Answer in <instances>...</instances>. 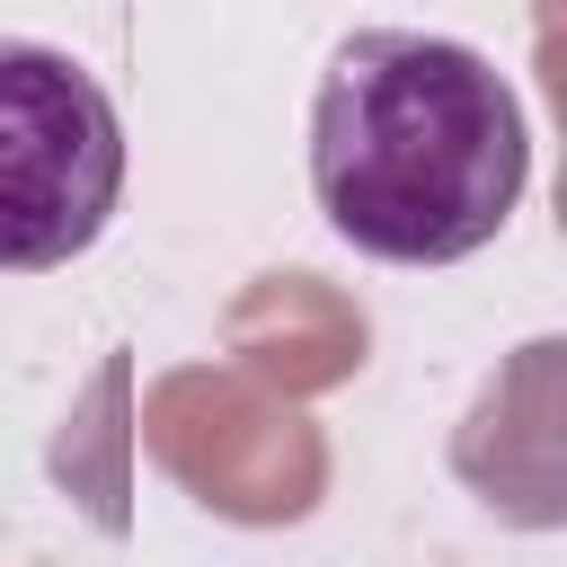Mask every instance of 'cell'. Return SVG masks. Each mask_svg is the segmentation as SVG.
<instances>
[{"label":"cell","mask_w":567,"mask_h":567,"mask_svg":"<svg viewBox=\"0 0 567 567\" xmlns=\"http://www.w3.org/2000/svg\"><path fill=\"white\" fill-rule=\"evenodd\" d=\"M532 177L514 80L425 27H354L310 89V195L381 266L478 257Z\"/></svg>","instance_id":"1"},{"label":"cell","mask_w":567,"mask_h":567,"mask_svg":"<svg viewBox=\"0 0 567 567\" xmlns=\"http://www.w3.org/2000/svg\"><path fill=\"white\" fill-rule=\"evenodd\" d=\"M124 195V115L89 62L0 35V275H44L97 248Z\"/></svg>","instance_id":"2"}]
</instances>
